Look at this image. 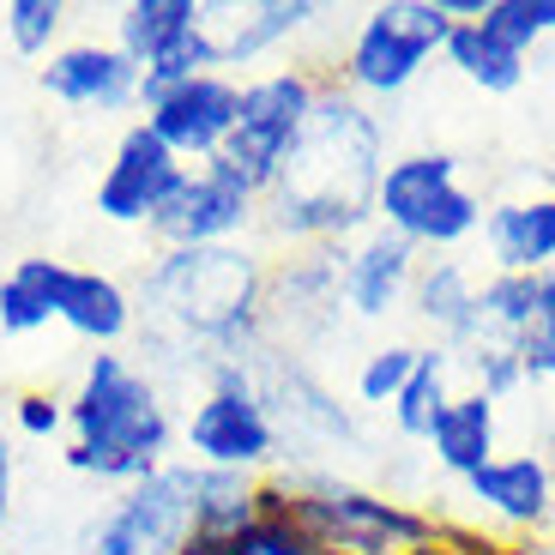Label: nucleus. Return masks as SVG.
Instances as JSON below:
<instances>
[{
	"instance_id": "nucleus-8",
	"label": "nucleus",
	"mask_w": 555,
	"mask_h": 555,
	"mask_svg": "<svg viewBox=\"0 0 555 555\" xmlns=\"http://www.w3.org/2000/svg\"><path fill=\"white\" fill-rule=\"evenodd\" d=\"M453 37L441 0H387L369 7L345 49V91L350 98H399L416 73L429 67Z\"/></svg>"
},
{
	"instance_id": "nucleus-16",
	"label": "nucleus",
	"mask_w": 555,
	"mask_h": 555,
	"mask_svg": "<svg viewBox=\"0 0 555 555\" xmlns=\"http://www.w3.org/2000/svg\"><path fill=\"white\" fill-rule=\"evenodd\" d=\"M472 501L507 531H543L555 514V465L543 453H495L483 472L465 477Z\"/></svg>"
},
{
	"instance_id": "nucleus-18",
	"label": "nucleus",
	"mask_w": 555,
	"mask_h": 555,
	"mask_svg": "<svg viewBox=\"0 0 555 555\" xmlns=\"http://www.w3.org/2000/svg\"><path fill=\"white\" fill-rule=\"evenodd\" d=\"M266 514V483L248 472H211V465H188V526L194 543L218 555L230 538Z\"/></svg>"
},
{
	"instance_id": "nucleus-3",
	"label": "nucleus",
	"mask_w": 555,
	"mask_h": 555,
	"mask_svg": "<svg viewBox=\"0 0 555 555\" xmlns=\"http://www.w3.org/2000/svg\"><path fill=\"white\" fill-rule=\"evenodd\" d=\"M176 416L157 380L121 350H98L67 399V465L79 477L133 489L169 465Z\"/></svg>"
},
{
	"instance_id": "nucleus-35",
	"label": "nucleus",
	"mask_w": 555,
	"mask_h": 555,
	"mask_svg": "<svg viewBox=\"0 0 555 555\" xmlns=\"http://www.w3.org/2000/svg\"><path fill=\"white\" fill-rule=\"evenodd\" d=\"M13 477H18L13 441H0V531H7V514H13Z\"/></svg>"
},
{
	"instance_id": "nucleus-4",
	"label": "nucleus",
	"mask_w": 555,
	"mask_h": 555,
	"mask_svg": "<svg viewBox=\"0 0 555 555\" xmlns=\"http://www.w3.org/2000/svg\"><path fill=\"white\" fill-rule=\"evenodd\" d=\"M266 514H278L314 555H423L441 543V519L345 477H278L266 483Z\"/></svg>"
},
{
	"instance_id": "nucleus-25",
	"label": "nucleus",
	"mask_w": 555,
	"mask_h": 555,
	"mask_svg": "<svg viewBox=\"0 0 555 555\" xmlns=\"http://www.w3.org/2000/svg\"><path fill=\"white\" fill-rule=\"evenodd\" d=\"M453 404V350L429 345L416 350V369L404 380V392L392 399V423H399L404 441H429V429L441 423V411Z\"/></svg>"
},
{
	"instance_id": "nucleus-24",
	"label": "nucleus",
	"mask_w": 555,
	"mask_h": 555,
	"mask_svg": "<svg viewBox=\"0 0 555 555\" xmlns=\"http://www.w3.org/2000/svg\"><path fill=\"white\" fill-rule=\"evenodd\" d=\"M61 278H67V260H49V254L18 260L13 272L0 278V333L30 338V333H42V326H55Z\"/></svg>"
},
{
	"instance_id": "nucleus-2",
	"label": "nucleus",
	"mask_w": 555,
	"mask_h": 555,
	"mask_svg": "<svg viewBox=\"0 0 555 555\" xmlns=\"http://www.w3.org/2000/svg\"><path fill=\"white\" fill-rule=\"evenodd\" d=\"M139 314L157 362L206 380L218 362H248L266 345V260L248 242L157 248L133 296V320Z\"/></svg>"
},
{
	"instance_id": "nucleus-30",
	"label": "nucleus",
	"mask_w": 555,
	"mask_h": 555,
	"mask_svg": "<svg viewBox=\"0 0 555 555\" xmlns=\"http://www.w3.org/2000/svg\"><path fill=\"white\" fill-rule=\"evenodd\" d=\"M453 362H465L477 375L472 392H483V399H507L514 387H526V369H519V350L514 345H501V338H472L465 350H453Z\"/></svg>"
},
{
	"instance_id": "nucleus-23",
	"label": "nucleus",
	"mask_w": 555,
	"mask_h": 555,
	"mask_svg": "<svg viewBox=\"0 0 555 555\" xmlns=\"http://www.w3.org/2000/svg\"><path fill=\"white\" fill-rule=\"evenodd\" d=\"M194 30H199V0H127L115 13V49L145 73L176 55L181 42H194Z\"/></svg>"
},
{
	"instance_id": "nucleus-32",
	"label": "nucleus",
	"mask_w": 555,
	"mask_h": 555,
	"mask_svg": "<svg viewBox=\"0 0 555 555\" xmlns=\"http://www.w3.org/2000/svg\"><path fill=\"white\" fill-rule=\"evenodd\" d=\"M477 25H483L489 37L501 42V49H514V55H531V49L543 42L538 13H531V0H489Z\"/></svg>"
},
{
	"instance_id": "nucleus-5",
	"label": "nucleus",
	"mask_w": 555,
	"mask_h": 555,
	"mask_svg": "<svg viewBox=\"0 0 555 555\" xmlns=\"http://www.w3.org/2000/svg\"><path fill=\"white\" fill-rule=\"evenodd\" d=\"M375 223L411 248H459L483 230V199L459 181L453 152H404L380 169Z\"/></svg>"
},
{
	"instance_id": "nucleus-36",
	"label": "nucleus",
	"mask_w": 555,
	"mask_h": 555,
	"mask_svg": "<svg viewBox=\"0 0 555 555\" xmlns=\"http://www.w3.org/2000/svg\"><path fill=\"white\" fill-rule=\"evenodd\" d=\"M495 555H555V543H501Z\"/></svg>"
},
{
	"instance_id": "nucleus-38",
	"label": "nucleus",
	"mask_w": 555,
	"mask_h": 555,
	"mask_svg": "<svg viewBox=\"0 0 555 555\" xmlns=\"http://www.w3.org/2000/svg\"><path fill=\"white\" fill-rule=\"evenodd\" d=\"M550 453H555V423H550Z\"/></svg>"
},
{
	"instance_id": "nucleus-33",
	"label": "nucleus",
	"mask_w": 555,
	"mask_h": 555,
	"mask_svg": "<svg viewBox=\"0 0 555 555\" xmlns=\"http://www.w3.org/2000/svg\"><path fill=\"white\" fill-rule=\"evenodd\" d=\"M218 555H314V550H308V543L296 538V531L284 526L278 514H260L248 531H242V538H230V543H223Z\"/></svg>"
},
{
	"instance_id": "nucleus-7",
	"label": "nucleus",
	"mask_w": 555,
	"mask_h": 555,
	"mask_svg": "<svg viewBox=\"0 0 555 555\" xmlns=\"http://www.w3.org/2000/svg\"><path fill=\"white\" fill-rule=\"evenodd\" d=\"M320 85H326V79L308 73V67H272V73L242 79L236 127H230V139H223L218 164L236 169L254 194H266V188L278 181V169H284V157H291V145H296V133H302L308 109H314Z\"/></svg>"
},
{
	"instance_id": "nucleus-29",
	"label": "nucleus",
	"mask_w": 555,
	"mask_h": 555,
	"mask_svg": "<svg viewBox=\"0 0 555 555\" xmlns=\"http://www.w3.org/2000/svg\"><path fill=\"white\" fill-rule=\"evenodd\" d=\"M526 380H555V266L538 272V302H531L526 333L514 338Z\"/></svg>"
},
{
	"instance_id": "nucleus-34",
	"label": "nucleus",
	"mask_w": 555,
	"mask_h": 555,
	"mask_svg": "<svg viewBox=\"0 0 555 555\" xmlns=\"http://www.w3.org/2000/svg\"><path fill=\"white\" fill-rule=\"evenodd\" d=\"M13 423H18V435H30V441H49V435L67 429V399L30 387V392H18V399H13Z\"/></svg>"
},
{
	"instance_id": "nucleus-19",
	"label": "nucleus",
	"mask_w": 555,
	"mask_h": 555,
	"mask_svg": "<svg viewBox=\"0 0 555 555\" xmlns=\"http://www.w3.org/2000/svg\"><path fill=\"white\" fill-rule=\"evenodd\" d=\"M483 248L495 272L538 278L555 266V194L501 199L483 211Z\"/></svg>"
},
{
	"instance_id": "nucleus-37",
	"label": "nucleus",
	"mask_w": 555,
	"mask_h": 555,
	"mask_svg": "<svg viewBox=\"0 0 555 555\" xmlns=\"http://www.w3.org/2000/svg\"><path fill=\"white\" fill-rule=\"evenodd\" d=\"M531 13H538V30L550 37V30H555V0H531Z\"/></svg>"
},
{
	"instance_id": "nucleus-22",
	"label": "nucleus",
	"mask_w": 555,
	"mask_h": 555,
	"mask_svg": "<svg viewBox=\"0 0 555 555\" xmlns=\"http://www.w3.org/2000/svg\"><path fill=\"white\" fill-rule=\"evenodd\" d=\"M429 453H435V465H441V472H453V477L483 472L489 459L501 453L495 399H483V392H453V404H447L441 423L429 429Z\"/></svg>"
},
{
	"instance_id": "nucleus-6",
	"label": "nucleus",
	"mask_w": 555,
	"mask_h": 555,
	"mask_svg": "<svg viewBox=\"0 0 555 555\" xmlns=\"http://www.w3.org/2000/svg\"><path fill=\"white\" fill-rule=\"evenodd\" d=\"M181 447H188V465L248 477H260L278 459V423L254 387V357L218 362L206 375V392L188 404V423H181Z\"/></svg>"
},
{
	"instance_id": "nucleus-9",
	"label": "nucleus",
	"mask_w": 555,
	"mask_h": 555,
	"mask_svg": "<svg viewBox=\"0 0 555 555\" xmlns=\"http://www.w3.org/2000/svg\"><path fill=\"white\" fill-rule=\"evenodd\" d=\"M194 543L188 526V459L121 489L79 538V555H181Z\"/></svg>"
},
{
	"instance_id": "nucleus-27",
	"label": "nucleus",
	"mask_w": 555,
	"mask_h": 555,
	"mask_svg": "<svg viewBox=\"0 0 555 555\" xmlns=\"http://www.w3.org/2000/svg\"><path fill=\"white\" fill-rule=\"evenodd\" d=\"M531 302H538V278H514V272H489L477 284V338H501L514 345L531 320Z\"/></svg>"
},
{
	"instance_id": "nucleus-21",
	"label": "nucleus",
	"mask_w": 555,
	"mask_h": 555,
	"mask_svg": "<svg viewBox=\"0 0 555 555\" xmlns=\"http://www.w3.org/2000/svg\"><path fill=\"white\" fill-rule=\"evenodd\" d=\"M411 308H416L423 326H435V338H447V350H465L477 338V278L459 260L416 266Z\"/></svg>"
},
{
	"instance_id": "nucleus-10",
	"label": "nucleus",
	"mask_w": 555,
	"mask_h": 555,
	"mask_svg": "<svg viewBox=\"0 0 555 555\" xmlns=\"http://www.w3.org/2000/svg\"><path fill=\"white\" fill-rule=\"evenodd\" d=\"M254 223H260V194L211 157L176 181V194L152 218V242L157 248H223V242H242Z\"/></svg>"
},
{
	"instance_id": "nucleus-20",
	"label": "nucleus",
	"mask_w": 555,
	"mask_h": 555,
	"mask_svg": "<svg viewBox=\"0 0 555 555\" xmlns=\"http://www.w3.org/2000/svg\"><path fill=\"white\" fill-rule=\"evenodd\" d=\"M55 320L67 326L73 338L98 350H115L127 333H133V291L109 272H91V266H67L61 278V308Z\"/></svg>"
},
{
	"instance_id": "nucleus-31",
	"label": "nucleus",
	"mask_w": 555,
	"mask_h": 555,
	"mask_svg": "<svg viewBox=\"0 0 555 555\" xmlns=\"http://www.w3.org/2000/svg\"><path fill=\"white\" fill-rule=\"evenodd\" d=\"M411 369H416V345H380V350H369V362H362V375H357V399L392 411V399L404 392Z\"/></svg>"
},
{
	"instance_id": "nucleus-17",
	"label": "nucleus",
	"mask_w": 555,
	"mask_h": 555,
	"mask_svg": "<svg viewBox=\"0 0 555 555\" xmlns=\"http://www.w3.org/2000/svg\"><path fill=\"white\" fill-rule=\"evenodd\" d=\"M338 254L345 248H302L296 260L284 266H266V338L278 326H326V320L345 308L338 296Z\"/></svg>"
},
{
	"instance_id": "nucleus-14",
	"label": "nucleus",
	"mask_w": 555,
	"mask_h": 555,
	"mask_svg": "<svg viewBox=\"0 0 555 555\" xmlns=\"http://www.w3.org/2000/svg\"><path fill=\"white\" fill-rule=\"evenodd\" d=\"M320 18L314 0H254V7H199V37L211 49V73L248 67L272 55L278 42H291Z\"/></svg>"
},
{
	"instance_id": "nucleus-26",
	"label": "nucleus",
	"mask_w": 555,
	"mask_h": 555,
	"mask_svg": "<svg viewBox=\"0 0 555 555\" xmlns=\"http://www.w3.org/2000/svg\"><path fill=\"white\" fill-rule=\"evenodd\" d=\"M441 55H447V67H459V79H472L477 91H489V98H507V91H519V85H526V55L501 49V42L489 37L477 18L453 25V37H447Z\"/></svg>"
},
{
	"instance_id": "nucleus-28",
	"label": "nucleus",
	"mask_w": 555,
	"mask_h": 555,
	"mask_svg": "<svg viewBox=\"0 0 555 555\" xmlns=\"http://www.w3.org/2000/svg\"><path fill=\"white\" fill-rule=\"evenodd\" d=\"M61 25H67V0H7L0 7V30L18 55L49 61L61 49Z\"/></svg>"
},
{
	"instance_id": "nucleus-12",
	"label": "nucleus",
	"mask_w": 555,
	"mask_h": 555,
	"mask_svg": "<svg viewBox=\"0 0 555 555\" xmlns=\"http://www.w3.org/2000/svg\"><path fill=\"white\" fill-rule=\"evenodd\" d=\"M181 176H188V164L145 121H133L115 139V157L98 181V211L121 230H152V218L164 211V199L176 194Z\"/></svg>"
},
{
	"instance_id": "nucleus-15",
	"label": "nucleus",
	"mask_w": 555,
	"mask_h": 555,
	"mask_svg": "<svg viewBox=\"0 0 555 555\" xmlns=\"http://www.w3.org/2000/svg\"><path fill=\"white\" fill-rule=\"evenodd\" d=\"M411 278H416V248L399 242L392 230H362L345 254H338V296L357 320H380L411 296Z\"/></svg>"
},
{
	"instance_id": "nucleus-13",
	"label": "nucleus",
	"mask_w": 555,
	"mask_h": 555,
	"mask_svg": "<svg viewBox=\"0 0 555 555\" xmlns=\"http://www.w3.org/2000/svg\"><path fill=\"white\" fill-rule=\"evenodd\" d=\"M42 91L79 115H127L139 109V67L115 42H61L37 67Z\"/></svg>"
},
{
	"instance_id": "nucleus-1",
	"label": "nucleus",
	"mask_w": 555,
	"mask_h": 555,
	"mask_svg": "<svg viewBox=\"0 0 555 555\" xmlns=\"http://www.w3.org/2000/svg\"><path fill=\"white\" fill-rule=\"evenodd\" d=\"M387 169V133L345 85H320L278 181L260 194V223L291 248H345L375 230V194Z\"/></svg>"
},
{
	"instance_id": "nucleus-11",
	"label": "nucleus",
	"mask_w": 555,
	"mask_h": 555,
	"mask_svg": "<svg viewBox=\"0 0 555 555\" xmlns=\"http://www.w3.org/2000/svg\"><path fill=\"white\" fill-rule=\"evenodd\" d=\"M236 98H242V85L230 73H194V79L169 85V91H157L145 103V127L188 169H199L223 152V139L236 127Z\"/></svg>"
}]
</instances>
